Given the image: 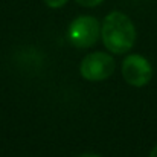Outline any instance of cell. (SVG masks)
<instances>
[{"instance_id":"1","label":"cell","mask_w":157,"mask_h":157,"mask_svg":"<svg viewBox=\"0 0 157 157\" xmlns=\"http://www.w3.org/2000/svg\"><path fill=\"white\" fill-rule=\"evenodd\" d=\"M101 37L107 51L111 53H125L136 41V28L127 14L113 11L105 15L101 26Z\"/></svg>"},{"instance_id":"2","label":"cell","mask_w":157,"mask_h":157,"mask_svg":"<svg viewBox=\"0 0 157 157\" xmlns=\"http://www.w3.org/2000/svg\"><path fill=\"white\" fill-rule=\"evenodd\" d=\"M67 34L73 46L86 49L96 44L101 34V26L93 15H79L70 23Z\"/></svg>"},{"instance_id":"3","label":"cell","mask_w":157,"mask_h":157,"mask_svg":"<svg viewBox=\"0 0 157 157\" xmlns=\"http://www.w3.org/2000/svg\"><path fill=\"white\" fill-rule=\"evenodd\" d=\"M122 76L127 84L133 87H144L153 78V66L139 53L128 55L122 61Z\"/></svg>"},{"instance_id":"4","label":"cell","mask_w":157,"mask_h":157,"mask_svg":"<svg viewBox=\"0 0 157 157\" xmlns=\"http://www.w3.org/2000/svg\"><path fill=\"white\" fill-rule=\"evenodd\" d=\"M79 72L87 81H104L114 72V59L105 52H93L81 61Z\"/></svg>"},{"instance_id":"5","label":"cell","mask_w":157,"mask_h":157,"mask_svg":"<svg viewBox=\"0 0 157 157\" xmlns=\"http://www.w3.org/2000/svg\"><path fill=\"white\" fill-rule=\"evenodd\" d=\"M78 5H81V6H87V8H93V6H98V5H101L104 0H75Z\"/></svg>"},{"instance_id":"6","label":"cell","mask_w":157,"mask_h":157,"mask_svg":"<svg viewBox=\"0 0 157 157\" xmlns=\"http://www.w3.org/2000/svg\"><path fill=\"white\" fill-rule=\"evenodd\" d=\"M44 3H46L49 8L56 9V8H61V6H64V5L67 3V0H44Z\"/></svg>"},{"instance_id":"7","label":"cell","mask_w":157,"mask_h":157,"mask_svg":"<svg viewBox=\"0 0 157 157\" xmlns=\"http://www.w3.org/2000/svg\"><path fill=\"white\" fill-rule=\"evenodd\" d=\"M150 157H157V145L151 150V153H150Z\"/></svg>"},{"instance_id":"8","label":"cell","mask_w":157,"mask_h":157,"mask_svg":"<svg viewBox=\"0 0 157 157\" xmlns=\"http://www.w3.org/2000/svg\"><path fill=\"white\" fill-rule=\"evenodd\" d=\"M78 157H101V156H98V154H81Z\"/></svg>"}]
</instances>
